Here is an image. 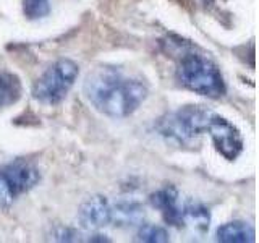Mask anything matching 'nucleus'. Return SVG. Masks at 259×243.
I'll return each instance as SVG.
<instances>
[{"label":"nucleus","instance_id":"obj_1","mask_svg":"<svg viewBox=\"0 0 259 243\" xmlns=\"http://www.w3.org/2000/svg\"><path fill=\"white\" fill-rule=\"evenodd\" d=\"M84 94L96 110L112 118H125L140 107L148 86L117 67H97L84 79Z\"/></svg>","mask_w":259,"mask_h":243},{"label":"nucleus","instance_id":"obj_2","mask_svg":"<svg viewBox=\"0 0 259 243\" xmlns=\"http://www.w3.org/2000/svg\"><path fill=\"white\" fill-rule=\"evenodd\" d=\"M175 76L178 83L190 91L217 99L225 94V83L222 73L209 57L185 52L177 65Z\"/></svg>","mask_w":259,"mask_h":243},{"label":"nucleus","instance_id":"obj_3","mask_svg":"<svg viewBox=\"0 0 259 243\" xmlns=\"http://www.w3.org/2000/svg\"><path fill=\"white\" fill-rule=\"evenodd\" d=\"M212 113L201 105H186L160 118L156 128L165 140L178 146L191 144L198 136L206 133Z\"/></svg>","mask_w":259,"mask_h":243},{"label":"nucleus","instance_id":"obj_4","mask_svg":"<svg viewBox=\"0 0 259 243\" xmlns=\"http://www.w3.org/2000/svg\"><path fill=\"white\" fill-rule=\"evenodd\" d=\"M78 75H79V67L73 60L70 59L57 60L36 81L34 88H32V96L39 102L47 105L59 104L68 94L71 86L75 85Z\"/></svg>","mask_w":259,"mask_h":243},{"label":"nucleus","instance_id":"obj_5","mask_svg":"<svg viewBox=\"0 0 259 243\" xmlns=\"http://www.w3.org/2000/svg\"><path fill=\"white\" fill-rule=\"evenodd\" d=\"M39 180V169L26 159L0 166V206L8 208L16 198L34 188Z\"/></svg>","mask_w":259,"mask_h":243},{"label":"nucleus","instance_id":"obj_6","mask_svg":"<svg viewBox=\"0 0 259 243\" xmlns=\"http://www.w3.org/2000/svg\"><path fill=\"white\" fill-rule=\"evenodd\" d=\"M206 133L210 135L215 149L222 154L227 160H235L243 151V138L238 128L224 117L212 113L209 118Z\"/></svg>","mask_w":259,"mask_h":243},{"label":"nucleus","instance_id":"obj_7","mask_svg":"<svg viewBox=\"0 0 259 243\" xmlns=\"http://www.w3.org/2000/svg\"><path fill=\"white\" fill-rule=\"evenodd\" d=\"M78 221L86 230H99L112 224V206L104 196L96 194L79 206Z\"/></svg>","mask_w":259,"mask_h":243},{"label":"nucleus","instance_id":"obj_8","mask_svg":"<svg viewBox=\"0 0 259 243\" xmlns=\"http://www.w3.org/2000/svg\"><path fill=\"white\" fill-rule=\"evenodd\" d=\"M151 205L160 211L162 219L174 227H183V202L174 185H165L151 194Z\"/></svg>","mask_w":259,"mask_h":243},{"label":"nucleus","instance_id":"obj_9","mask_svg":"<svg viewBox=\"0 0 259 243\" xmlns=\"http://www.w3.org/2000/svg\"><path fill=\"white\" fill-rule=\"evenodd\" d=\"M215 238L222 243H254L256 233L249 224L233 221L219 227L215 232Z\"/></svg>","mask_w":259,"mask_h":243},{"label":"nucleus","instance_id":"obj_10","mask_svg":"<svg viewBox=\"0 0 259 243\" xmlns=\"http://www.w3.org/2000/svg\"><path fill=\"white\" fill-rule=\"evenodd\" d=\"M183 225L196 233H206L210 225V211L198 201H188L183 205Z\"/></svg>","mask_w":259,"mask_h":243},{"label":"nucleus","instance_id":"obj_11","mask_svg":"<svg viewBox=\"0 0 259 243\" xmlns=\"http://www.w3.org/2000/svg\"><path fill=\"white\" fill-rule=\"evenodd\" d=\"M144 221V209L140 202L120 201L112 206V222L118 227H135L141 225Z\"/></svg>","mask_w":259,"mask_h":243},{"label":"nucleus","instance_id":"obj_12","mask_svg":"<svg viewBox=\"0 0 259 243\" xmlns=\"http://www.w3.org/2000/svg\"><path fill=\"white\" fill-rule=\"evenodd\" d=\"M21 81L13 73H0V109L15 104L21 97Z\"/></svg>","mask_w":259,"mask_h":243},{"label":"nucleus","instance_id":"obj_13","mask_svg":"<svg viewBox=\"0 0 259 243\" xmlns=\"http://www.w3.org/2000/svg\"><path fill=\"white\" fill-rule=\"evenodd\" d=\"M138 241H146V243H165L168 241V232L164 227L154 225V224H141L140 230L136 235Z\"/></svg>","mask_w":259,"mask_h":243},{"label":"nucleus","instance_id":"obj_14","mask_svg":"<svg viewBox=\"0 0 259 243\" xmlns=\"http://www.w3.org/2000/svg\"><path fill=\"white\" fill-rule=\"evenodd\" d=\"M23 12L29 20H39L51 12L49 0H23Z\"/></svg>","mask_w":259,"mask_h":243}]
</instances>
